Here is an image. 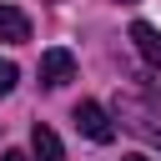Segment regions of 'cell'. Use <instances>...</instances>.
Wrapping results in <instances>:
<instances>
[{
    "label": "cell",
    "mask_w": 161,
    "mask_h": 161,
    "mask_svg": "<svg viewBox=\"0 0 161 161\" xmlns=\"http://www.w3.org/2000/svg\"><path fill=\"white\" fill-rule=\"evenodd\" d=\"M70 75H75V55H70V50L55 45V50L40 55V80H45V86H65Z\"/></svg>",
    "instance_id": "3957f363"
},
{
    "label": "cell",
    "mask_w": 161,
    "mask_h": 161,
    "mask_svg": "<svg viewBox=\"0 0 161 161\" xmlns=\"http://www.w3.org/2000/svg\"><path fill=\"white\" fill-rule=\"evenodd\" d=\"M121 161H151V156H121Z\"/></svg>",
    "instance_id": "9c48e42d"
},
{
    "label": "cell",
    "mask_w": 161,
    "mask_h": 161,
    "mask_svg": "<svg viewBox=\"0 0 161 161\" xmlns=\"http://www.w3.org/2000/svg\"><path fill=\"white\" fill-rule=\"evenodd\" d=\"M15 80H20V65H15V60H0V96H10Z\"/></svg>",
    "instance_id": "52a82bcc"
},
{
    "label": "cell",
    "mask_w": 161,
    "mask_h": 161,
    "mask_svg": "<svg viewBox=\"0 0 161 161\" xmlns=\"http://www.w3.org/2000/svg\"><path fill=\"white\" fill-rule=\"evenodd\" d=\"M0 40H5V45H25V40H30V20H25V10L0 5Z\"/></svg>",
    "instance_id": "277c9868"
},
{
    "label": "cell",
    "mask_w": 161,
    "mask_h": 161,
    "mask_svg": "<svg viewBox=\"0 0 161 161\" xmlns=\"http://www.w3.org/2000/svg\"><path fill=\"white\" fill-rule=\"evenodd\" d=\"M30 151H35V161H65L60 136H55L50 126H40V121H35V131H30Z\"/></svg>",
    "instance_id": "5b68a950"
},
{
    "label": "cell",
    "mask_w": 161,
    "mask_h": 161,
    "mask_svg": "<svg viewBox=\"0 0 161 161\" xmlns=\"http://www.w3.org/2000/svg\"><path fill=\"white\" fill-rule=\"evenodd\" d=\"M116 5H136V0H116Z\"/></svg>",
    "instance_id": "30bf717a"
},
{
    "label": "cell",
    "mask_w": 161,
    "mask_h": 161,
    "mask_svg": "<svg viewBox=\"0 0 161 161\" xmlns=\"http://www.w3.org/2000/svg\"><path fill=\"white\" fill-rule=\"evenodd\" d=\"M131 40H136V50L161 70V30H156V25H146V20H136V25H131Z\"/></svg>",
    "instance_id": "8992f818"
},
{
    "label": "cell",
    "mask_w": 161,
    "mask_h": 161,
    "mask_svg": "<svg viewBox=\"0 0 161 161\" xmlns=\"http://www.w3.org/2000/svg\"><path fill=\"white\" fill-rule=\"evenodd\" d=\"M116 121H121L126 131H136V136H146V141L161 146V106H151V101H141V96H121V101H116Z\"/></svg>",
    "instance_id": "6da1fadb"
},
{
    "label": "cell",
    "mask_w": 161,
    "mask_h": 161,
    "mask_svg": "<svg viewBox=\"0 0 161 161\" xmlns=\"http://www.w3.org/2000/svg\"><path fill=\"white\" fill-rule=\"evenodd\" d=\"M75 131L91 136L96 146H111V141H116V121H111V111H106L101 101H80V106H75Z\"/></svg>",
    "instance_id": "7a4b0ae2"
},
{
    "label": "cell",
    "mask_w": 161,
    "mask_h": 161,
    "mask_svg": "<svg viewBox=\"0 0 161 161\" xmlns=\"http://www.w3.org/2000/svg\"><path fill=\"white\" fill-rule=\"evenodd\" d=\"M0 161H30V156H25V151H5Z\"/></svg>",
    "instance_id": "ba28073f"
}]
</instances>
